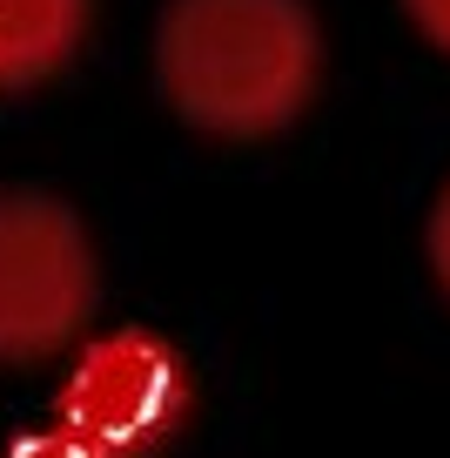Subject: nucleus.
I'll list each match as a JSON object with an SVG mask.
<instances>
[{
	"instance_id": "nucleus-1",
	"label": "nucleus",
	"mask_w": 450,
	"mask_h": 458,
	"mask_svg": "<svg viewBox=\"0 0 450 458\" xmlns=\"http://www.w3.org/2000/svg\"><path fill=\"white\" fill-rule=\"evenodd\" d=\"M323 28L310 0H169L155 28L162 101L188 129L262 142L310 108Z\"/></svg>"
},
{
	"instance_id": "nucleus-2",
	"label": "nucleus",
	"mask_w": 450,
	"mask_h": 458,
	"mask_svg": "<svg viewBox=\"0 0 450 458\" xmlns=\"http://www.w3.org/2000/svg\"><path fill=\"white\" fill-rule=\"evenodd\" d=\"M101 263L47 189H0V364H41L95 317Z\"/></svg>"
},
{
	"instance_id": "nucleus-3",
	"label": "nucleus",
	"mask_w": 450,
	"mask_h": 458,
	"mask_svg": "<svg viewBox=\"0 0 450 458\" xmlns=\"http://www.w3.org/2000/svg\"><path fill=\"white\" fill-rule=\"evenodd\" d=\"M182 358L148 330H114L95 351H81V364L68 371L54 398V425L81 438L95 458H148L182 425Z\"/></svg>"
},
{
	"instance_id": "nucleus-4",
	"label": "nucleus",
	"mask_w": 450,
	"mask_h": 458,
	"mask_svg": "<svg viewBox=\"0 0 450 458\" xmlns=\"http://www.w3.org/2000/svg\"><path fill=\"white\" fill-rule=\"evenodd\" d=\"M95 0H0V88H34L74 61Z\"/></svg>"
},
{
	"instance_id": "nucleus-5",
	"label": "nucleus",
	"mask_w": 450,
	"mask_h": 458,
	"mask_svg": "<svg viewBox=\"0 0 450 458\" xmlns=\"http://www.w3.org/2000/svg\"><path fill=\"white\" fill-rule=\"evenodd\" d=\"M0 458H95L81 438H68L61 425H41V431H21V438L0 445Z\"/></svg>"
},
{
	"instance_id": "nucleus-6",
	"label": "nucleus",
	"mask_w": 450,
	"mask_h": 458,
	"mask_svg": "<svg viewBox=\"0 0 450 458\" xmlns=\"http://www.w3.org/2000/svg\"><path fill=\"white\" fill-rule=\"evenodd\" d=\"M430 270H437V284L450 290V189L437 196V209H430Z\"/></svg>"
},
{
	"instance_id": "nucleus-7",
	"label": "nucleus",
	"mask_w": 450,
	"mask_h": 458,
	"mask_svg": "<svg viewBox=\"0 0 450 458\" xmlns=\"http://www.w3.org/2000/svg\"><path fill=\"white\" fill-rule=\"evenodd\" d=\"M404 14L417 21L437 47H450V0H404Z\"/></svg>"
}]
</instances>
